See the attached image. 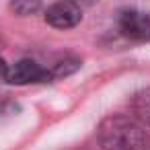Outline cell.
Returning <instances> with one entry per match:
<instances>
[{"instance_id":"6da1fadb","label":"cell","mask_w":150,"mask_h":150,"mask_svg":"<svg viewBox=\"0 0 150 150\" xmlns=\"http://www.w3.org/2000/svg\"><path fill=\"white\" fill-rule=\"evenodd\" d=\"M97 140L103 150H150V134L127 115H107L97 125Z\"/></svg>"},{"instance_id":"3957f363","label":"cell","mask_w":150,"mask_h":150,"mask_svg":"<svg viewBox=\"0 0 150 150\" xmlns=\"http://www.w3.org/2000/svg\"><path fill=\"white\" fill-rule=\"evenodd\" d=\"M54 78L52 70L43 68L35 60H19L8 68L6 82L11 84H39V82H50Z\"/></svg>"},{"instance_id":"277c9868","label":"cell","mask_w":150,"mask_h":150,"mask_svg":"<svg viewBox=\"0 0 150 150\" xmlns=\"http://www.w3.org/2000/svg\"><path fill=\"white\" fill-rule=\"evenodd\" d=\"M45 23L56 29H72L82 21V8L70 0H58L45 11Z\"/></svg>"},{"instance_id":"52a82bcc","label":"cell","mask_w":150,"mask_h":150,"mask_svg":"<svg viewBox=\"0 0 150 150\" xmlns=\"http://www.w3.org/2000/svg\"><path fill=\"white\" fill-rule=\"evenodd\" d=\"M8 64L2 60V58H0V80H6V76H8Z\"/></svg>"},{"instance_id":"5b68a950","label":"cell","mask_w":150,"mask_h":150,"mask_svg":"<svg viewBox=\"0 0 150 150\" xmlns=\"http://www.w3.org/2000/svg\"><path fill=\"white\" fill-rule=\"evenodd\" d=\"M132 111L136 115V119L140 123H146L150 125V86L148 88H142L138 91L134 97H132Z\"/></svg>"},{"instance_id":"8992f818","label":"cell","mask_w":150,"mask_h":150,"mask_svg":"<svg viewBox=\"0 0 150 150\" xmlns=\"http://www.w3.org/2000/svg\"><path fill=\"white\" fill-rule=\"evenodd\" d=\"M41 4H43L41 0H11L8 8L17 17H31L41 11Z\"/></svg>"},{"instance_id":"ba28073f","label":"cell","mask_w":150,"mask_h":150,"mask_svg":"<svg viewBox=\"0 0 150 150\" xmlns=\"http://www.w3.org/2000/svg\"><path fill=\"white\" fill-rule=\"evenodd\" d=\"M70 2H74V4H78V6L82 8V6H86V4H93V2H95V0H70Z\"/></svg>"},{"instance_id":"7a4b0ae2","label":"cell","mask_w":150,"mask_h":150,"mask_svg":"<svg viewBox=\"0 0 150 150\" xmlns=\"http://www.w3.org/2000/svg\"><path fill=\"white\" fill-rule=\"evenodd\" d=\"M117 29L132 41H150V13L125 8L117 17Z\"/></svg>"}]
</instances>
